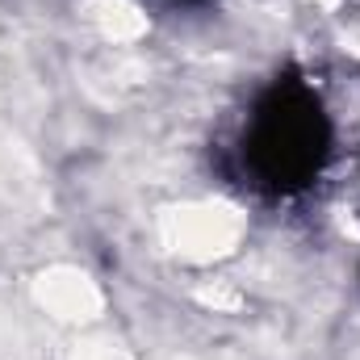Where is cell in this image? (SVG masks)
Instances as JSON below:
<instances>
[{"mask_svg": "<svg viewBox=\"0 0 360 360\" xmlns=\"http://www.w3.org/2000/svg\"><path fill=\"white\" fill-rule=\"evenodd\" d=\"M331 147V113L302 72H281L256 92L239 134V160L256 188L272 197L306 193L327 172Z\"/></svg>", "mask_w": 360, "mask_h": 360, "instance_id": "obj_1", "label": "cell"}]
</instances>
